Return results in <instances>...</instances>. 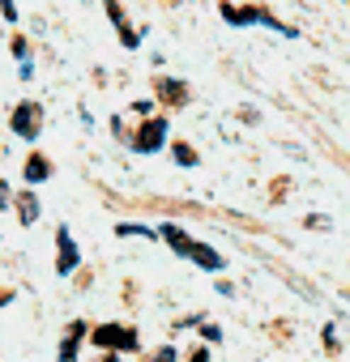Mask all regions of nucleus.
Instances as JSON below:
<instances>
[{
	"label": "nucleus",
	"instance_id": "nucleus-1",
	"mask_svg": "<svg viewBox=\"0 0 350 362\" xmlns=\"http://www.w3.org/2000/svg\"><path fill=\"white\" fill-rule=\"evenodd\" d=\"M218 9H222V18H227L231 26H256V22H261V26H269V30H278V35H286V39H295V35H299V30L282 26V22H278L273 13H265V9H235L231 0H222Z\"/></svg>",
	"mask_w": 350,
	"mask_h": 362
},
{
	"label": "nucleus",
	"instance_id": "nucleus-14",
	"mask_svg": "<svg viewBox=\"0 0 350 362\" xmlns=\"http://www.w3.org/2000/svg\"><path fill=\"white\" fill-rule=\"evenodd\" d=\"M0 13H5L9 22H18V5H13V0H0Z\"/></svg>",
	"mask_w": 350,
	"mask_h": 362
},
{
	"label": "nucleus",
	"instance_id": "nucleus-16",
	"mask_svg": "<svg viewBox=\"0 0 350 362\" xmlns=\"http://www.w3.org/2000/svg\"><path fill=\"white\" fill-rule=\"evenodd\" d=\"M307 226H312V230H329V218H316V214H312V218H307Z\"/></svg>",
	"mask_w": 350,
	"mask_h": 362
},
{
	"label": "nucleus",
	"instance_id": "nucleus-6",
	"mask_svg": "<svg viewBox=\"0 0 350 362\" xmlns=\"http://www.w3.org/2000/svg\"><path fill=\"white\" fill-rule=\"evenodd\" d=\"M56 243H60V260H56V273H73L77 269V247H73V235L60 226L56 230Z\"/></svg>",
	"mask_w": 350,
	"mask_h": 362
},
{
	"label": "nucleus",
	"instance_id": "nucleus-11",
	"mask_svg": "<svg viewBox=\"0 0 350 362\" xmlns=\"http://www.w3.org/2000/svg\"><path fill=\"white\" fill-rule=\"evenodd\" d=\"M81 337H86V324H73V328H69V341L60 345V358H64V362H69V358L77 354V345H81Z\"/></svg>",
	"mask_w": 350,
	"mask_h": 362
},
{
	"label": "nucleus",
	"instance_id": "nucleus-7",
	"mask_svg": "<svg viewBox=\"0 0 350 362\" xmlns=\"http://www.w3.org/2000/svg\"><path fill=\"white\" fill-rule=\"evenodd\" d=\"M158 94H162V103H171V107H184L188 103V86L184 81H171V77H158V86H154Z\"/></svg>",
	"mask_w": 350,
	"mask_h": 362
},
{
	"label": "nucleus",
	"instance_id": "nucleus-9",
	"mask_svg": "<svg viewBox=\"0 0 350 362\" xmlns=\"http://www.w3.org/2000/svg\"><path fill=\"white\" fill-rule=\"evenodd\" d=\"M193 260H197L201 269H210V273H218V269H222V256H218V252H210L205 243H193Z\"/></svg>",
	"mask_w": 350,
	"mask_h": 362
},
{
	"label": "nucleus",
	"instance_id": "nucleus-4",
	"mask_svg": "<svg viewBox=\"0 0 350 362\" xmlns=\"http://www.w3.org/2000/svg\"><path fill=\"white\" fill-rule=\"evenodd\" d=\"M94 341H98V345L137 349V332H132V328H115V324H103V328H94Z\"/></svg>",
	"mask_w": 350,
	"mask_h": 362
},
{
	"label": "nucleus",
	"instance_id": "nucleus-3",
	"mask_svg": "<svg viewBox=\"0 0 350 362\" xmlns=\"http://www.w3.org/2000/svg\"><path fill=\"white\" fill-rule=\"evenodd\" d=\"M103 9H107V18L115 22V30H120V43H124V47H141V35H137V30H132V22L124 18L120 0H103Z\"/></svg>",
	"mask_w": 350,
	"mask_h": 362
},
{
	"label": "nucleus",
	"instance_id": "nucleus-13",
	"mask_svg": "<svg viewBox=\"0 0 350 362\" xmlns=\"http://www.w3.org/2000/svg\"><path fill=\"white\" fill-rule=\"evenodd\" d=\"M175 162H184V166H197V149H188V145H175Z\"/></svg>",
	"mask_w": 350,
	"mask_h": 362
},
{
	"label": "nucleus",
	"instance_id": "nucleus-17",
	"mask_svg": "<svg viewBox=\"0 0 350 362\" xmlns=\"http://www.w3.org/2000/svg\"><path fill=\"white\" fill-rule=\"evenodd\" d=\"M107 362H115V358H107Z\"/></svg>",
	"mask_w": 350,
	"mask_h": 362
},
{
	"label": "nucleus",
	"instance_id": "nucleus-12",
	"mask_svg": "<svg viewBox=\"0 0 350 362\" xmlns=\"http://www.w3.org/2000/svg\"><path fill=\"white\" fill-rule=\"evenodd\" d=\"M18 214H22V222H26V226L39 218V205H35V197H30V192H22V197H18Z\"/></svg>",
	"mask_w": 350,
	"mask_h": 362
},
{
	"label": "nucleus",
	"instance_id": "nucleus-2",
	"mask_svg": "<svg viewBox=\"0 0 350 362\" xmlns=\"http://www.w3.org/2000/svg\"><path fill=\"white\" fill-rule=\"evenodd\" d=\"M39 119H43V107H39V103H22V107L13 111V119H9V124H13V132H18V136H26V141H30V136H39Z\"/></svg>",
	"mask_w": 350,
	"mask_h": 362
},
{
	"label": "nucleus",
	"instance_id": "nucleus-5",
	"mask_svg": "<svg viewBox=\"0 0 350 362\" xmlns=\"http://www.w3.org/2000/svg\"><path fill=\"white\" fill-rule=\"evenodd\" d=\"M162 132H166V119H149V124L141 128V136L132 141V149H145V153H154V149L162 145Z\"/></svg>",
	"mask_w": 350,
	"mask_h": 362
},
{
	"label": "nucleus",
	"instance_id": "nucleus-8",
	"mask_svg": "<svg viewBox=\"0 0 350 362\" xmlns=\"http://www.w3.org/2000/svg\"><path fill=\"white\" fill-rule=\"evenodd\" d=\"M162 239H166L175 252H180V256H193V239H188L180 226H162Z\"/></svg>",
	"mask_w": 350,
	"mask_h": 362
},
{
	"label": "nucleus",
	"instance_id": "nucleus-10",
	"mask_svg": "<svg viewBox=\"0 0 350 362\" xmlns=\"http://www.w3.org/2000/svg\"><path fill=\"white\" fill-rule=\"evenodd\" d=\"M52 175V162L43 158V153H30V162H26V179L30 184H39V179H47Z\"/></svg>",
	"mask_w": 350,
	"mask_h": 362
},
{
	"label": "nucleus",
	"instance_id": "nucleus-15",
	"mask_svg": "<svg viewBox=\"0 0 350 362\" xmlns=\"http://www.w3.org/2000/svg\"><path fill=\"white\" fill-rule=\"evenodd\" d=\"M13 205V192H9V184H0V209H9Z\"/></svg>",
	"mask_w": 350,
	"mask_h": 362
}]
</instances>
